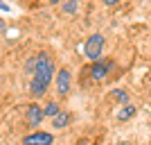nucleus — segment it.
<instances>
[{"mask_svg":"<svg viewBox=\"0 0 151 145\" xmlns=\"http://www.w3.org/2000/svg\"><path fill=\"white\" fill-rule=\"evenodd\" d=\"M43 118H45V111H43V107H38L36 102H34V104H27V107H25L27 127H41Z\"/></svg>","mask_w":151,"mask_h":145,"instance_id":"nucleus-5","label":"nucleus"},{"mask_svg":"<svg viewBox=\"0 0 151 145\" xmlns=\"http://www.w3.org/2000/svg\"><path fill=\"white\" fill-rule=\"evenodd\" d=\"M47 5H61V2H65V0H45Z\"/></svg>","mask_w":151,"mask_h":145,"instance_id":"nucleus-13","label":"nucleus"},{"mask_svg":"<svg viewBox=\"0 0 151 145\" xmlns=\"http://www.w3.org/2000/svg\"><path fill=\"white\" fill-rule=\"evenodd\" d=\"M57 63L54 57H50L47 52H38L34 57V70H32V82H29V93L32 98H43L50 88L52 79L57 77Z\"/></svg>","mask_w":151,"mask_h":145,"instance_id":"nucleus-1","label":"nucleus"},{"mask_svg":"<svg viewBox=\"0 0 151 145\" xmlns=\"http://www.w3.org/2000/svg\"><path fill=\"white\" fill-rule=\"evenodd\" d=\"M77 145H90V141H88V138H81V141H79Z\"/></svg>","mask_w":151,"mask_h":145,"instance_id":"nucleus-14","label":"nucleus"},{"mask_svg":"<svg viewBox=\"0 0 151 145\" xmlns=\"http://www.w3.org/2000/svg\"><path fill=\"white\" fill-rule=\"evenodd\" d=\"M2 30H5V20L0 18V32H2Z\"/></svg>","mask_w":151,"mask_h":145,"instance_id":"nucleus-16","label":"nucleus"},{"mask_svg":"<svg viewBox=\"0 0 151 145\" xmlns=\"http://www.w3.org/2000/svg\"><path fill=\"white\" fill-rule=\"evenodd\" d=\"M70 86H72V75H70V68H59L57 77H54V88H57L59 95H68Z\"/></svg>","mask_w":151,"mask_h":145,"instance_id":"nucleus-4","label":"nucleus"},{"mask_svg":"<svg viewBox=\"0 0 151 145\" xmlns=\"http://www.w3.org/2000/svg\"><path fill=\"white\" fill-rule=\"evenodd\" d=\"M70 122H72V114H70V111H63V109L52 118V127H54V129H65Z\"/></svg>","mask_w":151,"mask_h":145,"instance_id":"nucleus-7","label":"nucleus"},{"mask_svg":"<svg viewBox=\"0 0 151 145\" xmlns=\"http://www.w3.org/2000/svg\"><path fill=\"white\" fill-rule=\"evenodd\" d=\"M115 63L111 61V59H97V61H90V66L83 73H88V77L93 79V82H104L108 77V73L113 70Z\"/></svg>","mask_w":151,"mask_h":145,"instance_id":"nucleus-2","label":"nucleus"},{"mask_svg":"<svg viewBox=\"0 0 151 145\" xmlns=\"http://www.w3.org/2000/svg\"><path fill=\"white\" fill-rule=\"evenodd\" d=\"M111 98H113L115 102H120L122 107L129 104V91H124V88H115V91H111Z\"/></svg>","mask_w":151,"mask_h":145,"instance_id":"nucleus-9","label":"nucleus"},{"mask_svg":"<svg viewBox=\"0 0 151 145\" xmlns=\"http://www.w3.org/2000/svg\"><path fill=\"white\" fill-rule=\"evenodd\" d=\"M77 9H79V0H65V2H61L63 16H72V14H77Z\"/></svg>","mask_w":151,"mask_h":145,"instance_id":"nucleus-8","label":"nucleus"},{"mask_svg":"<svg viewBox=\"0 0 151 145\" xmlns=\"http://www.w3.org/2000/svg\"><path fill=\"white\" fill-rule=\"evenodd\" d=\"M133 114H135V107H133V104H124V109L117 114V120H129Z\"/></svg>","mask_w":151,"mask_h":145,"instance_id":"nucleus-11","label":"nucleus"},{"mask_svg":"<svg viewBox=\"0 0 151 145\" xmlns=\"http://www.w3.org/2000/svg\"><path fill=\"white\" fill-rule=\"evenodd\" d=\"M101 2H104V5H106V7H113V5H117L120 0H101Z\"/></svg>","mask_w":151,"mask_h":145,"instance_id":"nucleus-12","label":"nucleus"},{"mask_svg":"<svg viewBox=\"0 0 151 145\" xmlns=\"http://www.w3.org/2000/svg\"><path fill=\"white\" fill-rule=\"evenodd\" d=\"M101 52H104V36H101L99 32H97V34H90V36L86 39V43H83V55H86V59L97 61V59H101Z\"/></svg>","mask_w":151,"mask_h":145,"instance_id":"nucleus-3","label":"nucleus"},{"mask_svg":"<svg viewBox=\"0 0 151 145\" xmlns=\"http://www.w3.org/2000/svg\"><path fill=\"white\" fill-rule=\"evenodd\" d=\"M120 2H122V0H120Z\"/></svg>","mask_w":151,"mask_h":145,"instance_id":"nucleus-17","label":"nucleus"},{"mask_svg":"<svg viewBox=\"0 0 151 145\" xmlns=\"http://www.w3.org/2000/svg\"><path fill=\"white\" fill-rule=\"evenodd\" d=\"M0 9H2V12H9V5H5V2H0Z\"/></svg>","mask_w":151,"mask_h":145,"instance_id":"nucleus-15","label":"nucleus"},{"mask_svg":"<svg viewBox=\"0 0 151 145\" xmlns=\"http://www.w3.org/2000/svg\"><path fill=\"white\" fill-rule=\"evenodd\" d=\"M43 111H45V118H54V116L59 114V111H61V107H59V102H54V100H50L47 102V104H45L43 107Z\"/></svg>","mask_w":151,"mask_h":145,"instance_id":"nucleus-10","label":"nucleus"},{"mask_svg":"<svg viewBox=\"0 0 151 145\" xmlns=\"http://www.w3.org/2000/svg\"><path fill=\"white\" fill-rule=\"evenodd\" d=\"M23 145H54V136L47 132H32L23 138Z\"/></svg>","mask_w":151,"mask_h":145,"instance_id":"nucleus-6","label":"nucleus"}]
</instances>
